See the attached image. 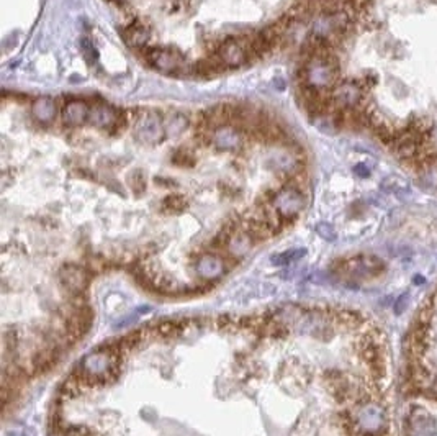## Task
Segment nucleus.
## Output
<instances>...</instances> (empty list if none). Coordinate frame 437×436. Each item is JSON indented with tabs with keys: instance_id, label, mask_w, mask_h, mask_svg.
I'll return each instance as SVG.
<instances>
[{
	"instance_id": "f257e3e1",
	"label": "nucleus",
	"mask_w": 437,
	"mask_h": 436,
	"mask_svg": "<svg viewBox=\"0 0 437 436\" xmlns=\"http://www.w3.org/2000/svg\"><path fill=\"white\" fill-rule=\"evenodd\" d=\"M302 79L306 89L331 92L339 82V66L328 51H315L303 66Z\"/></svg>"
},
{
	"instance_id": "f03ea898",
	"label": "nucleus",
	"mask_w": 437,
	"mask_h": 436,
	"mask_svg": "<svg viewBox=\"0 0 437 436\" xmlns=\"http://www.w3.org/2000/svg\"><path fill=\"white\" fill-rule=\"evenodd\" d=\"M351 421L358 436H381L386 428L385 408L375 401L357 403L351 412Z\"/></svg>"
},
{
	"instance_id": "7ed1b4c3",
	"label": "nucleus",
	"mask_w": 437,
	"mask_h": 436,
	"mask_svg": "<svg viewBox=\"0 0 437 436\" xmlns=\"http://www.w3.org/2000/svg\"><path fill=\"white\" fill-rule=\"evenodd\" d=\"M363 100V87L357 81L346 79L329 92L331 107L338 112H354L361 107Z\"/></svg>"
},
{
	"instance_id": "20e7f679",
	"label": "nucleus",
	"mask_w": 437,
	"mask_h": 436,
	"mask_svg": "<svg viewBox=\"0 0 437 436\" xmlns=\"http://www.w3.org/2000/svg\"><path fill=\"white\" fill-rule=\"evenodd\" d=\"M133 133L142 145H159L165 138L164 118H160V115L153 110H146L136 118Z\"/></svg>"
},
{
	"instance_id": "39448f33",
	"label": "nucleus",
	"mask_w": 437,
	"mask_h": 436,
	"mask_svg": "<svg viewBox=\"0 0 437 436\" xmlns=\"http://www.w3.org/2000/svg\"><path fill=\"white\" fill-rule=\"evenodd\" d=\"M270 204L274 205V209L283 218V222H288V220L295 218L303 210V207H305V195L297 187L287 186L279 192H275Z\"/></svg>"
},
{
	"instance_id": "423d86ee",
	"label": "nucleus",
	"mask_w": 437,
	"mask_h": 436,
	"mask_svg": "<svg viewBox=\"0 0 437 436\" xmlns=\"http://www.w3.org/2000/svg\"><path fill=\"white\" fill-rule=\"evenodd\" d=\"M249 45H245L241 40L236 38H228L224 43L220 46L218 51L215 53V56L220 59V63L224 67H239L242 64L247 63L249 59Z\"/></svg>"
},
{
	"instance_id": "0eeeda50",
	"label": "nucleus",
	"mask_w": 437,
	"mask_h": 436,
	"mask_svg": "<svg viewBox=\"0 0 437 436\" xmlns=\"http://www.w3.org/2000/svg\"><path fill=\"white\" fill-rule=\"evenodd\" d=\"M408 436H437V420L424 408H413L408 413Z\"/></svg>"
},
{
	"instance_id": "6e6552de",
	"label": "nucleus",
	"mask_w": 437,
	"mask_h": 436,
	"mask_svg": "<svg viewBox=\"0 0 437 436\" xmlns=\"http://www.w3.org/2000/svg\"><path fill=\"white\" fill-rule=\"evenodd\" d=\"M148 61L163 74H176L183 67L182 54L176 49H151Z\"/></svg>"
},
{
	"instance_id": "1a4fd4ad",
	"label": "nucleus",
	"mask_w": 437,
	"mask_h": 436,
	"mask_svg": "<svg viewBox=\"0 0 437 436\" xmlns=\"http://www.w3.org/2000/svg\"><path fill=\"white\" fill-rule=\"evenodd\" d=\"M384 269V263L375 256H357L344 261L339 271L351 275V277H365V275H377Z\"/></svg>"
},
{
	"instance_id": "9d476101",
	"label": "nucleus",
	"mask_w": 437,
	"mask_h": 436,
	"mask_svg": "<svg viewBox=\"0 0 437 436\" xmlns=\"http://www.w3.org/2000/svg\"><path fill=\"white\" fill-rule=\"evenodd\" d=\"M118 110L112 107V105L99 102L94 104L89 107V122L94 128H99V130H112L118 125Z\"/></svg>"
},
{
	"instance_id": "9b49d317",
	"label": "nucleus",
	"mask_w": 437,
	"mask_h": 436,
	"mask_svg": "<svg viewBox=\"0 0 437 436\" xmlns=\"http://www.w3.org/2000/svg\"><path fill=\"white\" fill-rule=\"evenodd\" d=\"M224 261L222 256L215 255V252H205L197 258L195 261V274L200 279H218L224 274Z\"/></svg>"
},
{
	"instance_id": "f8f14e48",
	"label": "nucleus",
	"mask_w": 437,
	"mask_h": 436,
	"mask_svg": "<svg viewBox=\"0 0 437 436\" xmlns=\"http://www.w3.org/2000/svg\"><path fill=\"white\" fill-rule=\"evenodd\" d=\"M210 140L211 145L220 151H236L242 145L241 133L238 131V128L229 125H222L211 130Z\"/></svg>"
},
{
	"instance_id": "ddd939ff",
	"label": "nucleus",
	"mask_w": 437,
	"mask_h": 436,
	"mask_svg": "<svg viewBox=\"0 0 437 436\" xmlns=\"http://www.w3.org/2000/svg\"><path fill=\"white\" fill-rule=\"evenodd\" d=\"M61 282L66 291L79 296L87 284L85 271L79 266H64L61 269Z\"/></svg>"
},
{
	"instance_id": "4468645a",
	"label": "nucleus",
	"mask_w": 437,
	"mask_h": 436,
	"mask_svg": "<svg viewBox=\"0 0 437 436\" xmlns=\"http://www.w3.org/2000/svg\"><path fill=\"white\" fill-rule=\"evenodd\" d=\"M89 120V105L82 100H71L63 110V122L67 127H81Z\"/></svg>"
},
{
	"instance_id": "2eb2a0df",
	"label": "nucleus",
	"mask_w": 437,
	"mask_h": 436,
	"mask_svg": "<svg viewBox=\"0 0 437 436\" xmlns=\"http://www.w3.org/2000/svg\"><path fill=\"white\" fill-rule=\"evenodd\" d=\"M58 113L56 102L51 97H38L31 104V115L36 122L43 123V125H49L54 122Z\"/></svg>"
},
{
	"instance_id": "dca6fc26",
	"label": "nucleus",
	"mask_w": 437,
	"mask_h": 436,
	"mask_svg": "<svg viewBox=\"0 0 437 436\" xmlns=\"http://www.w3.org/2000/svg\"><path fill=\"white\" fill-rule=\"evenodd\" d=\"M164 128H165V136L177 138L188 128V118L183 113H179V112L169 113L167 117L164 118Z\"/></svg>"
},
{
	"instance_id": "f3484780",
	"label": "nucleus",
	"mask_w": 437,
	"mask_h": 436,
	"mask_svg": "<svg viewBox=\"0 0 437 436\" xmlns=\"http://www.w3.org/2000/svg\"><path fill=\"white\" fill-rule=\"evenodd\" d=\"M149 29L145 26L142 23H135V25L128 26L125 38L128 41V45L133 46V48H141L149 41Z\"/></svg>"
},
{
	"instance_id": "a211bd4d",
	"label": "nucleus",
	"mask_w": 437,
	"mask_h": 436,
	"mask_svg": "<svg viewBox=\"0 0 437 436\" xmlns=\"http://www.w3.org/2000/svg\"><path fill=\"white\" fill-rule=\"evenodd\" d=\"M305 255H306L305 248H298V250H290V251L279 252V255L272 256L270 261H272V264H275V266H290V264L297 263L298 259H302Z\"/></svg>"
},
{
	"instance_id": "6ab92c4d",
	"label": "nucleus",
	"mask_w": 437,
	"mask_h": 436,
	"mask_svg": "<svg viewBox=\"0 0 437 436\" xmlns=\"http://www.w3.org/2000/svg\"><path fill=\"white\" fill-rule=\"evenodd\" d=\"M274 168L279 171H293L298 168V158L290 153H279L274 156Z\"/></svg>"
},
{
	"instance_id": "aec40b11",
	"label": "nucleus",
	"mask_w": 437,
	"mask_h": 436,
	"mask_svg": "<svg viewBox=\"0 0 437 436\" xmlns=\"http://www.w3.org/2000/svg\"><path fill=\"white\" fill-rule=\"evenodd\" d=\"M185 207H187V202L181 195H169L167 199L163 202L164 212H167V213H181L185 210Z\"/></svg>"
},
{
	"instance_id": "412c9836",
	"label": "nucleus",
	"mask_w": 437,
	"mask_h": 436,
	"mask_svg": "<svg viewBox=\"0 0 437 436\" xmlns=\"http://www.w3.org/2000/svg\"><path fill=\"white\" fill-rule=\"evenodd\" d=\"M128 179H130L131 191L135 192V194H141V192L146 189V176L142 174V171H140V169H138V171H135V172H131Z\"/></svg>"
},
{
	"instance_id": "4be33fe9",
	"label": "nucleus",
	"mask_w": 437,
	"mask_h": 436,
	"mask_svg": "<svg viewBox=\"0 0 437 436\" xmlns=\"http://www.w3.org/2000/svg\"><path fill=\"white\" fill-rule=\"evenodd\" d=\"M316 233H318V235L326 241H336V238H338L336 229L331 227L329 223H324V222L316 225Z\"/></svg>"
},
{
	"instance_id": "5701e85b",
	"label": "nucleus",
	"mask_w": 437,
	"mask_h": 436,
	"mask_svg": "<svg viewBox=\"0 0 437 436\" xmlns=\"http://www.w3.org/2000/svg\"><path fill=\"white\" fill-rule=\"evenodd\" d=\"M409 304V292H404L403 296H399L397 298V304H395V314L397 315H402L404 310H406V307Z\"/></svg>"
},
{
	"instance_id": "b1692460",
	"label": "nucleus",
	"mask_w": 437,
	"mask_h": 436,
	"mask_svg": "<svg viewBox=\"0 0 437 436\" xmlns=\"http://www.w3.org/2000/svg\"><path fill=\"white\" fill-rule=\"evenodd\" d=\"M354 172L357 174L358 177H369L370 176V169L365 166V164H357L356 168H354Z\"/></svg>"
},
{
	"instance_id": "393cba45",
	"label": "nucleus",
	"mask_w": 437,
	"mask_h": 436,
	"mask_svg": "<svg viewBox=\"0 0 437 436\" xmlns=\"http://www.w3.org/2000/svg\"><path fill=\"white\" fill-rule=\"evenodd\" d=\"M421 282H424V279H421L420 275H416V277H415V284H421Z\"/></svg>"
}]
</instances>
